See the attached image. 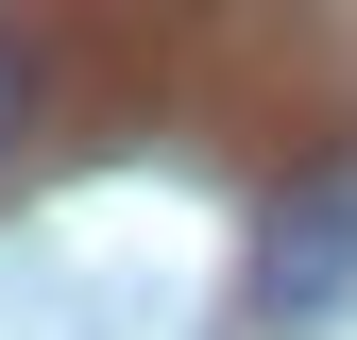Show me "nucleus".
<instances>
[{"instance_id":"nucleus-1","label":"nucleus","mask_w":357,"mask_h":340,"mask_svg":"<svg viewBox=\"0 0 357 340\" xmlns=\"http://www.w3.org/2000/svg\"><path fill=\"white\" fill-rule=\"evenodd\" d=\"M238 289H255V323H324L340 289H357V153H306L273 204H255V238H238Z\"/></svg>"},{"instance_id":"nucleus-2","label":"nucleus","mask_w":357,"mask_h":340,"mask_svg":"<svg viewBox=\"0 0 357 340\" xmlns=\"http://www.w3.org/2000/svg\"><path fill=\"white\" fill-rule=\"evenodd\" d=\"M34 119H52V34H34V17H0V170L34 153Z\"/></svg>"}]
</instances>
